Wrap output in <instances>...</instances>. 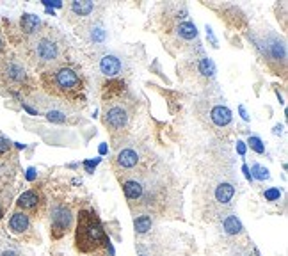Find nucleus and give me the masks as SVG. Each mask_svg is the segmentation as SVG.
Here are the masks:
<instances>
[{"mask_svg":"<svg viewBox=\"0 0 288 256\" xmlns=\"http://www.w3.org/2000/svg\"><path fill=\"white\" fill-rule=\"evenodd\" d=\"M242 171L246 172V176H247V180H251V172H249V168H247V166H244V168H242Z\"/></svg>","mask_w":288,"mask_h":256,"instance_id":"nucleus-33","label":"nucleus"},{"mask_svg":"<svg viewBox=\"0 0 288 256\" xmlns=\"http://www.w3.org/2000/svg\"><path fill=\"white\" fill-rule=\"evenodd\" d=\"M178 36H182L183 40H194L198 36V31H196V25L191 22H182L178 25Z\"/></svg>","mask_w":288,"mask_h":256,"instance_id":"nucleus-19","label":"nucleus"},{"mask_svg":"<svg viewBox=\"0 0 288 256\" xmlns=\"http://www.w3.org/2000/svg\"><path fill=\"white\" fill-rule=\"evenodd\" d=\"M198 70H200V73L205 77L215 75V64H213V61L208 57H203L200 62H198Z\"/></svg>","mask_w":288,"mask_h":256,"instance_id":"nucleus-20","label":"nucleus"},{"mask_svg":"<svg viewBox=\"0 0 288 256\" xmlns=\"http://www.w3.org/2000/svg\"><path fill=\"white\" fill-rule=\"evenodd\" d=\"M263 196H265L267 201H278L281 198V190L276 189V187H271V189L263 190Z\"/></svg>","mask_w":288,"mask_h":256,"instance_id":"nucleus-24","label":"nucleus"},{"mask_svg":"<svg viewBox=\"0 0 288 256\" xmlns=\"http://www.w3.org/2000/svg\"><path fill=\"white\" fill-rule=\"evenodd\" d=\"M73 224V215L71 210L64 205H57L52 210V237L53 239H62L70 231Z\"/></svg>","mask_w":288,"mask_h":256,"instance_id":"nucleus-6","label":"nucleus"},{"mask_svg":"<svg viewBox=\"0 0 288 256\" xmlns=\"http://www.w3.org/2000/svg\"><path fill=\"white\" fill-rule=\"evenodd\" d=\"M240 114H242V118H244V120H246V121H247V120H249V116H247V114H246V109H244V107H240Z\"/></svg>","mask_w":288,"mask_h":256,"instance_id":"nucleus-32","label":"nucleus"},{"mask_svg":"<svg viewBox=\"0 0 288 256\" xmlns=\"http://www.w3.org/2000/svg\"><path fill=\"white\" fill-rule=\"evenodd\" d=\"M103 40H105V31H103V27L91 25V29H89V41H91V43H102Z\"/></svg>","mask_w":288,"mask_h":256,"instance_id":"nucleus-21","label":"nucleus"},{"mask_svg":"<svg viewBox=\"0 0 288 256\" xmlns=\"http://www.w3.org/2000/svg\"><path fill=\"white\" fill-rule=\"evenodd\" d=\"M20 27H22V31L25 32L27 36H34L40 32L41 29V20L36 14H31V13H25L20 20Z\"/></svg>","mask_w":288,"mask_h":256,"instance_id":"nucleus-13","label":"nucleus"},{"mask_svg":"<svg viewBox=\"0 0 288 256\" xmlns=\"http://www.w3.org/2000/svg\"><path fill=\"white\" fill-rule=\"evenodd\" d=\"M100 70H102L103 75L116 77L121 71L120 57H118V55H112V53H107V55H103L102 61H100Z\"/></svg>","mask_w":288,"mask_h":256,"instance_id":"nucleus-11","label":"nucleus"},{"mask_svg":"<svg viewBox=\"0 0 288 256\" xmlns=\"http://www.w3.org/2000/svg\"><path fill=\"white\" fill-rule=\"evenodd\" d=\"M249 146H251V150H254L256 153H265V144L262 142V139L260 137H249Z\"/></svg>","mask_w":288,"mask_h":256,"instance_id":"nucleus-23","label":"nucleus"},{"mask_svg":"<svg viewBox=\"0 0 288 256\" xmlns=\"http://www.w3.org/2000/svg\"><path fill=\"white\" fill-rule=\"evenodd\" d=\"M34 178H36V169L31 168L27 171V180H34Z\"/></svg>","mask_w":288,"mask_h":256,"instance_id":"nucleus-30","label":"nucleus"},{"mask_svg":"<svg viewBox=\"0 0 288 256\" xmlns=\"http://www.w3.org/2000/svg\"><path fill=\"white\" fill-rule=\"evenodd\" d=\"M4 217V208H2V205H0V219Z\"/></svg>","mask_w":288,"mask_h":256,"instance_id":"nucleus-36","label":"nucleus"},{"mask_svg":"<svg viewBox=\"0 0 288 256\" xmlns=\"http://www.w3.org/2000/svg\"><path fill=\"white\" fill-rule=\"evenodd\" d=\"M93 9H94V4L93 2H89V0H77V2H73V4L70 5V11L75 16H80V18H84V16H89V14L93 13Z\"/></svg>","mask_w":288,"mask_h":256,"instance_id":"nucleus-16","label":"nucleus"},{"mask_svg":"<svg viewBox=\"0 0 288 256\" xmlns=\"http://www.w3.org/2000/svg\"><path fill=\"white\" fill-rule=\"evenodd\" d=\"M237 148H239V153H240V155H244V153H246V146H244V142H242V141L237 142Z\"/></svg>","mask_w":288,"mask_h":256,"instance_id":"nucleus-31","label":"nucleus"},{"mask_svg":"<svg viewBox=\"0 0 288 256\" xmlns=\"http://www.w3.org/2000/svg\"><path fill=\"white\" fill-rule=\"evenodd\" d=\"M123 192L128 201H141L142 194H144V185H142V181L137 180V178L124 180L123 181Z\"/></svg>","mask_w":288,"mask_h":256,"instance_id":"nucleus-10","label":"nucleus"},{"mask_svg":"<svg viewBox=\"0 0 288 256\" xmlns=\"http://www.w3.org/2000/svg\"><path fill=\"white\" fill-rule=\"evenodd\" d=\"M0 80L5 85L13 89H20L27 85V71L23 68V64L16 59H5L0 62Z\"/></svg>","mask_w":288,"mask_h":256,"instance_id":"nucleus-4","label":"nucleus"},{"mask_svg":"<svg viewBox=\"0 0 288 256\" xmlns=\"http://www.w3.org/2000/svg\"><path fill=\"white\" fill-rule=\"evenodd\" d=\"M66 53V41L55 29H44L29 41V57L40 70L61 66Z\"/></svg>","mask_w":288,"mask_h":256,"instance_id":"nucleus-2","label":"nucleus"},{"mask_svg":"<svg viewBox=\"0 0 288 256\" xmlns=\"http://www.w3.org/2000/svg\"><path fill=\"white\" fill-rule=\"evenodd\" d=\"M133 228L139 235H144L151 230V217L150 215H137L133 219Z\"/></svg>","mask_w":288,"mask_h":256,"instance_id":"nucleus-18","label":"nucleus"},{"mask_svg":"<svg viewBox=\"0 0 288 256\" xmlns=\"http://www.w3.org/2000/svg\"><path fill=\"white\" fill-rule=\"evenodd\" d=\"M0 256H20V253L14 251V249H5L4 253H0Z\"/></svg>","mask_w":288,"mask_h":256,"instance_id":"nucleus-29","label":"nucleus"},{"mask_svg":"<svg viewBox=\"0 0 288 256\" xmlns=\"http://www.w3.org/2000/svg\"><path fill=\"white\" fill-rule=\"evenodd\" d=\"M18 208L23 210V212H36L38 208L43 205V196L38 189H31V190H25L16 201Z\"/></svg>","mask_w":288,"mask_h":256,"instance_id":"nucleus-7","label":"nucleus"},{"mask_svg":"<svg viewBox=\"0 0 288 256\" xmlns=\"http://www.w3.org/2000/svg\"><path fill=\"white\" fill-rule=\"evenodd\" d=\"M44 4H46V5H55V7H61V2H44Z\"/></svg>","mask_w":288,"mask_h":256,"instance_id":"nucleus-34","label":"nucleus"},{"mask_svg":"<svg viewBox=\"0 0 288 256\" xmlns=\"http://www.w3.org/2000/svg\"><path fill=\"white\" fill-rule=\"evenodd\" d=\"M251 172H253V176L256 178V180L263 181L269 178V169L263 168V166H260V164H254L253 169H251Z\"/></svg>","mask_w":288,"mask_h":256,"instance_id":"nucleus-22","label":"nucleus"},{"mask_svg":"<svg viewBox=\"0 0 288 256\" xmlns=\"http://www.w3.org/2000/svg\"><path fill=\"white\" fill-rule=\"evenodd\" d=\"M210 118H212L213 125H217V127H228L231 123V111L224 105H215L210 111Z\"/></svg>","mask_w":288,"mask_h":256,"instance_id":"nucleus-14","label":"nucleus"},{"mask_svg":"<svg viewBox=\"0 0 288 256\" xmlns=\"http://www.w3.org/2000/svg\"><path fill=\"white\" fill-rule=\"evenodd\" d=\"M105 125L112 133L123 132L130 125V109L124 103H112L105 111Z\"/></svg>","mask_w":288,"mask_h":256,"instance_id":"nucleus-5","label":"nucleus"},{"mask_svg":"<svg viewBox=\"0 0 288 256\" xmlns=\"http://www.w3.org/2000/svg\"><path fill=\"white\" fill-rule=\"evenodd\" d=\"M222 228H224L228 235H239L242 231V224H240V221L235 215H228L224 222H222Z\"/></svg>","mask_w":288,"mask_h":256,"instance_id":"nucleus-17","label":"nucleus"},{"mask_svg":"<svg viewBox=\"0 0 288 256\" xmlns=\"http://www.w3.org/2000/svg\"><path fill=\"white\" fill-rule=\"evenodd\" d=\"M9 151H11V142L4 135H0V157H5Z\"/></svg>","mask_w":288,"mask_h":256,"instance_id":"nucleus-25","label":"nucleus"},{"mask_svg":"<svg viewBox=\"0 0 288 256\" xmlns=\"http://www.w3.org/2000/svg\"><path fill=\"white\" fill-rule=\"evenodd\" d=\"M98 162H100V160H87V162H85L84 164V166H85V169H87V172H93V168H96V164Z\"/></svg>","mask_w":288,"mask_h":256,"instance_id":"nucleus-27","label":"nucleus"},{"mask_svg":"<svg viewBox=\"0 0 288 256\" xmlns=\"http://www.w3.org/2000/svg\"><path fill=\"white\" fill-rule=\"evenodd\" d=\"M44 91L66 102H84V77L70 66H55L41 73Z\"/></svg>","mask_w":288,"mask_h":256,"instance_id":"nucleus-1","label":"nucleus"},{"mask_svg":"<svg viewBox=\"0 0 288 256\" xmlns=\"http://www.w3.org/2000/svg\"><path fill=\"white\" fill-rule=\"evenodd\" d=\"M9 230L14 235H23L31 230V215L27 212H14L9 219Z\"/></svg>","mask_w":288,"mask_h":256,"instance_id":"nucleus-8","label":"nucleus"},{"mask_svg":"<svg viewBox=\"0 0 288 256\" xmlns=\"http://www.w3.org/2000/svg\"><path fill=\"white\" fill-rule=\"evenodd\" d=\"M46 118H48L50 121H55V123H62V121H66L64 114H61V112H48Z\"/></svg>","mask_w":288,"mask_h":256,"instance_id":"nucleus-26","label":"nucleus"},{"mask_svg":"<svg viewBox=\"0 0 288 256\" xmlns=\"http://www.w3.org/2000/svg\"><path fill=\"white\" fill-rule=\"evenodd\" d=\"M4 52V41H2V38H0V53Z\"/></svg>","mask_w":288,"mask_h":256,"instance_id":"nucleus-35","label":"nucleus"},{"mask_svg":"<svg viewBox=\"0 0 288 256\" xmlns=\"http://www.w3.org/2000/svg\"><path fill=\"white\" fill-rule=\"evenodd\" d=\"M105 244H111L107 239L103 226L94 210H80L77 219L75 246L80 253H94Z\"/></svg>","mask_w":288,"mask_h":256,"instance_id":"nucleus-3","label":"nucleus"},{"mask_svg":"<svg viewBox=\"0 0 288 256\" xmlns=\"http://www.w3.org/2000/svg\"><path fill=\"white\" fill-rule=\"evenodd\" d=\"M215 199H217L219 203L222 205H228L233 199V196H235V187L231 185V183H228V181H222V183H219L217 187H215Z\"/></svg>","mask_w":288,"mask_h":256,"instance_id":"nucleus-15","label":"nucleus"},{"mask_svg":"<svg viewBox=\"0 0 288 256\" xmlns=\"http://www.w3.org/2000/svg\"><path fill=\"white\" fill-rule=\"evenodd\" d=\"M265 55L269 57V61H281V62H285V59H287V48H285V43L278 40V38H274L271 43L267 44Z\"/></svg>","mask_w":288,"mask_h":256,"instance_id":"nucleus-12","label":"nucleus"},{"mask_svg":"<svg viewBox=\"0 0 288 256\" xmlns=\"http://www.w3.org/2000/svg\"><path fill=\"white\" fill-rule=\"evenodd\" d=\"M206 36L210 38V41H212L213 46H217V40H215V36H213V32H212V29H210V27H206Z\"/></svg>","mask_w":288,"mask_h":256,"instance_id":"nucleus-28","label":"nucleus"},{"mask_svg":"<svg viewBox=\"0 0 288 256\" xmlns=\"http://www.w3.org/2000/svg\"><path fill=\"white\" fill-rule=\"evenodd\" d=\"M139 162H141V157L135 148H123L116 157V164L121 169H133Z\"/></svg>","mask_w":288,"mask_h":256,"instance_id":"nucleus-9","label":"nucleus"}]
</instances>
